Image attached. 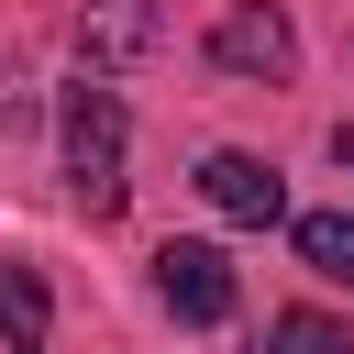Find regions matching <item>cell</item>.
Returning <instances> with one entry per match:
<instances>
[{
  "label": "cell",
  "mask_w": 354,
  "mask_h": 354,
  "mask_svg": "<svg viewBox=\"0 0 354 354\" xmlns=\"http://www.w3.org/2000/svg\"><path fill=\"white\" fill-rule=\"evenodd\" d=\"M55 133H66V188H77V210L111 221V210H122V100H111L100 77H77L66 111H55Z\"/></svg>",
  "instance_id": "1"
},
{
  "label": "cell",
  "mask_w": 354,
  "mask_h": 354,
  "mask_svg": "<svg viewBox=\"0 0 354 354\" xmlns=\"http://www.w3.org/2000/svg\"><path fill=\"white\" fill-rule=\"evenodd\" d=\"M199 199L221 210V221H243V232H266V221H288V177L266 166V155H199Z\"/></svg>",
  "instance_id": "2"
},
{
  "label": "cell",
  "mask_w": 354,
  "mask_h": 354,
  "mask_svg": "<svg viewBox=\"0 0 354 354\" xmlns=\"http://www.w3.org/2000/svg\"><path fill=\"white\" fill-rule=\"evenodd\" d=\"M155 288H166V310L199 321V332L232 321V254H221V243H166V254H155Z\"/></svg>",
  "instance_id": "3"
},
{
  "label": "cell",
  "mask_w": 354,
  "mask_h": 354,
  "mask_svg": "<svg viewBox=\"0 0 354 354\" xmlns=\"http://www.w3.org/2000/svg\"><path fill=\"white\" fill-rule=\"evenodd\" d=\"M210 66H221V77H288V66H299L288 11H221V22H210Z\"/></svg>",
  "instance_id": "4"
},
{
  "label": "cell",
  "mask_w": 354,
  "mask_h": 354,
  "mask_svg": "<svg viewBox=\"0 0 354 354\" xmlns=\"http://www.w3.org/2000/svg\"><path fill=\"white\" fill-rule=\"evenodd\" d=\"M77 55H88V77L155 55V0H88V11H77Z\"/></svg>",
  "instance_id": "5"
},
{
  "label": "cell",
  "mask_w": 354,
  "mask_h": 354,
  "mask_svg": "<svg viewBox=\"0 0 354 354\" xmlns=\"http://www.w3.org/2000/svg\"><path fill=\"white\" fill-rule=\"evenodd\" d=\"M44 332H55V299H44V277L0 254V354H44Z\"/></svg>",
  "instance_id": "6"
},
{
  "label": "cell",
  "mask_w": 354,
  "mask_h": 354,
  "mask_svg": "<svg viewBox=\"0 0 354 354\" xmlns=\"http://www.w3.org/2000/svg\"><path fill=\"white\" fill-rule=\"evenodd\" d=\"M299 266L354 288V210H299Z\"/></svg>",
  "instance_id": "7"
},
{
  "label": "cell",
  "mask_w": 354,
  "mask_h": 354,
  "mask_svg": "<svg viewBox=\"0 0 354 354\" xmlns=\"http://www.w3.org/2000/svg\"><path fill=\"white\" fill-rule=\"evenodd\" d=\"M266 343H277V354H354V332H343V321H321V310H277V321H266Z\"/></svg>",
  "instance_id": "8"
},
{
  "label": "cell",
  "mask_w": 354,
  "mask_h": 354,
  "mask_svg": "<svg viewBox=\"0 0 354 354\" xmlns=\"http://www.w3.org/2000/svg\"><path fill=\"white\" fill-rule=\"evenodd\" d=\"M332 155H343V166H354V122H343V133H332Z\"/></svg>",
  "instance_id": "9"
}]
</instances>
